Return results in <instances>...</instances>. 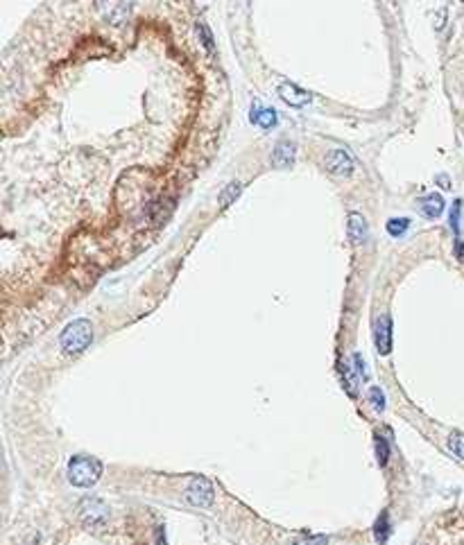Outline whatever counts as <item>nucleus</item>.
Segmentation results:
<instances>
[{
    "instance_id": "obj_1",
    "label": "nucleus",
    "mask_w": 464,
    "mask_h": 545,
    "mask_svg": "<svg viewBox=\"0 0 464 545\" xmlns=\"http://www.w3.org/2000/svg\"><path fill=\"white\" fill-rule=\"evenodd\" d=\"M102 475V462L98 457L89 455H75L68 462V482L73 486L89 489L100 479Z\"/></svg>"
},
{
    "instance_id": "obj_2",
    "label": "nucleus",
    "mask_w": 464,
    "mask_h": 545,
    "mask_svg": "<svg viewBox=\"0 0 464 545\" xmlns=\"http://www.w3.org/2000/svg\"><path fill=\"white\" fill-rule=\"evenodd\" d=\"M93 340V326L89 319H75L73 324L66 326V331L61 333V348L63 353L78 355L89 348Z\"/></svg>"
},
{
    "instance_id": "obj_3",
    "label": "nucleus",
    "mask_w": 464,
    "mask_h": 545,
    "mask_svg": "<svg viewBox=\"0 0 464 545\" xmlns=\"http://www.w3.org/2000/svg\"><path fill=\"white\" fill-rule=\"evenodd\" d=\"M213 498H215L213 484L209 482L207 477L197 475V477L190 479V484H188V489H186V500H188L193 507H211V505H213Z\"/></svg>"
},
{
    "instance_id": "obj_4",
    "label": "nucleus",
    "mask_w": 464,
    "mask_h": 545,
    "mask_svg": "<svg viewBox=\"0 0 464 545\" xmlns=\"http://www.w3.org/2000/svg\"><path fill=\"white\" fill-rule=\"evenodd\" d=\"M374 344H376V351L381 355H387L392 351V319L390 314L383 312L376 317L374 324Z\"/></svg>"
},
{
    "instance_id": "obj_5",
    "label": "nucleus",
    "mask_w": 464,
    "mask_h": 545,
    "mask_svg": "<svg viewBox=\"0 0 464 545\" xmlns=\"http://www.w3.org/2000/svg\"><path fill=\"white\" fill-rule=\"evenodd\" d=\"M106 514H109V509H106V505L102 503V500H98V498L82 500L80 516H82V520L86 522V525H91V527L102 525V522L106 520Z\"/></svg>"
},
{
    "instance_id": "obj_6",
    "label": "nucleus",
    "mask_w": 464,
    "mask_h": 545,
    "mask_svg": "<svg viewBox=\"0 0 464 545\" xmlns=\"http://www.w3.org/2000/svg\"><path fill=\"white\" fill-rule=\"evenodd\" d=\"M324 166H326L331 174H340V177H349L353 172V161L344 149H333L326 161H324Z\"/></svg>"
},
{
    "instance_id": "obj_7",
    "label": "nucleus",
    "mask_w": 464,
    "mask_h": 545,
    "mask_svg": "<svg viewBox=\"0 0 464 545\" xmlns=\"http://www.w3.org/2000/svg\"><path fill=\"white\" fill-rule=\"evenodd\" d=\"M279 97L290 106H306L312 100V95L308 91L299 89L297 84H290V82H283L279 86Z\"/></svg>"
},
{
    "instance_id": "obj_8",
    "label": "nucleus",
    "mask_w": 464,
    "mask_h": 545,
    "mask_svg": "<svg viewBox=\"0 0 464 545\" xmlns=\"http://www.w3.org/2000/svg\"><path fill=\"white\" fill-rule=\"evenodd\" d=\"M419 211H422L426 217H430V220L439 217L441 213H444V200H441V195L430 192V195H426V197H422L419 200Z\"/></svg>"
},
{
    "instance_id": "obj_9",
    "label": "nucleus",
    "mask_w": 464,
    "mask_h": 545,
    "mask_svg": "<svg viewBox=\"0 0 464 545\" xmlns=\"http://www.w3.org/2000/svg\"><path fill=\"white\" fill-rule=\"evenodd\" d=\"M347 220H349V222H347V228H349L351 243H353V245L365 243V240H367V222H365V217H362L360 213H349Z\"/></svg>"
},
{
    "instance_id": "obj_10",
    "label": "nucleus",
    "mask_w": 464,
    "mask_h": 545,
    "mask_svg": "<svg viewBox=\"0 0 464 545\" xmlns=\"http://www.w3.org/2000/svg\"><path fill=\"white\" fill-rule=\"evenodd\" d=\"M250 120L254 125L263 127V129H272L276 125V111L274 109H265V106H254L252 114H250Z\"/></svg>"
},
{
    "instance_id": "obj_11",
    "label": "nucleus",
    "mask_w": 464,
    "mask_h": 545,
    "mask_svg": "<svg viewBox=\"0 0 464 545\" xmlns=\"http://www.w3.org/2000/svg\"><path fill=\"white\" fill-rule=\"evenodd\" d=\"M293 161H295V145L281 140V143L276 145L274 154H272V163H274L276 168H288Z\"/></svg>"
},
{
    "instance_id": "obj_12",
    "label": "nucleus",
    "mask_w": 464,
    "mask_h": 545,
    "mask_svg": "<svg viewBox=\"0 0 464 545\" xmlns=\"http://www.w3.org/2000/svg\"><path fill=\"white\" fill-rule=\"evenodd\" d=\"M100 9H102L104 16L109 18L114 25H121L123 18L129 14V5H125V3H109V7H104V5L100 3Z\"/></svg>"
},
{
    "instance_id": "obj_13",
    "label": "nucleus",
    "mask_w": 464,
    "mask_h": 545,
    "mask_svg": "<svg viewBox=\"0 0 464 545\" xmlns=\"http://www.w3.org/2000/svg\"><path fill=\"white\" fill-rule=\"evenodd\" d=\"M408 226H410L408 217H392V220L387 222V233L394 235V238H398V235H403V233L408 231Z\"/></svg>"
},
{
    "instance_id": "obj_14",
    "label": "nucleus",
    "mask_w": 464,
    "mask_h": 545,
    "mask_svg": "<svg viewBox=\"0 0 464 545\" xmlns=\"http://www.w3.org/2000/svg\"><path fill=\"white\" fill-rule=\"evenodd\" d=\"M387 539H390V516L383 514L379 518V522H376V541H379L381 545H385Z\"/></svg>"
},
{
    "instance_id": "obj_15",
    "label": "nucleus",
    "mask_w": 464,
    "mask_h": 545,
    "mask_svg": "<svg viewBox=\"0 0 464 545\" xmlns=\"http://www.w3.org/2000/svg\"><path fill=\"white\" fill-rule=\"evenodd\" d=\"M240 183H229V186H226L222 192H220V206H222V209H226V206H229L236 197H238V195H240Z\"/></svg>"
},
{
    "instance_id": "obj_16",
    "label": "nucleus",
    "mask_w": 464,
    "mask_h": 545,
    "mask_svg": "<svg viewBox=\"0 0 464 545\" xmlns=\"http://www.w3.org/2000/svg\"><path fill=\"white\" fill-rule=\"evenodd\" d=\"M376 457H379L381 466H385L387 460H390V443H387V439L381 437V434L376 437Z\"/></svg>"
},
{
    "instance_id": "obj_17",
    "label": "nucleus",
    "mask_w": 464,
    "mask_h": 545,
    "mask_svg": "<svg viewBox=\"0 0 464 545\" xmlns=\"http://www.w3.org/2000/svg\"><path fill=\"white\" fill-rule=\"evenodd\" d=\"M448 448L453 451V455L464 460V434L462 432H453L448 437Z\"/></svg>"
},
{
    "instance_id": "obj_18",
    "label": "nucleus",
    "mask_w": 464,
    "mask_h": 545,
    "mask_svg": "<svg viewBox=\"0 0 464 545\" xmlns=\"http://www.w3.org/2000/svg\"><path fill=\"white\" fill-rule=\"evenodd\" d=\"M370 403H372V408H374L376 412H383V410H385V394L381 391V387H372V389H370Z\"/></svg>"
},
{
    "instance_id": "obj_19",
    "label": "nucleus",
    "mask_w": 464,
    "mask_h": 545,
    "mask_svg": "<svg viewBox=\"0 0 464 545\" xmlns=\"http://www.w3.org/2000/svg\"><path fill=\"white\" fill-rule=\"evenodd\" d=\"M342 376H344V387H347V391L351 396H355V378H353V374H351V367L349 365H342Z\"/></svg>"
},
{
    "instance_id": "obj_20",
    "label": "nucleus",
    "mask_w": 464,
    "mask_h": 545,
    "mask_svg": "<svg viewBox=\"0 0 464 545\" xmlns=\"http://www.w3.org/2000/svg\"><path fill=\"white\" fill-rule=\"evenodd\" d=\"M460 211H462V200H456L453 202V211H451V226L453 231H460Z\"/></svg>"
},
{
    "instance_id": "obj_21",
    "label": "nucleus",
    "mask_w": 464,
    "mask_h": 545,
    "mask_svg": "<svg viewBox=\"0 0 464 545\" xmlns=\"http://www.w3.org/2000/svg\"><path fill=\"white\" fill-rule=\"evenodd\" d=\"M197 32L202 35V43H204V48H207V50L211 52V50H213V37H211L209 27L204 25V23H197Z\"/></svg>"
},
{
    "instance_id": "obj_22",
    "label": "nucleus",
    "mask_w": 464,
    "mask_h": 545,
    "mask_svg": "<svg viewBox=\"0 0 464 545\" xmlns=\"http://www.w3.org/2000/svg\"><path fill=\"white\" fill-rule=\"evenodd\" d=\"M353 362H355V374H358L362 380L370 378V372H367V365H365V360H362V355H360V353H355V355H353Z\"/></svg>"
},
{
    "instance_id": "obj_23",
    "label": "nucleus",
    "mask_w": 464,
    "mask_h": 545,
    "mask_svg": "<svg viewBox=\"0 0 464 545\" xmlns=\"http://www.w3.org/2000/svg\"><path fill=\"white\" fill-rule=\"evenodd\" d=\"M295 545H329V537H310L304 541H297Z\"/></svg>"
},
{
    "instance_id": "obj_24",
    "label": "nucleus",
    "mask_w": 464,
    "mask_h": 545,
    "mask_svg": "<svg viewBox=\"0 0 464 545\" xmlns=\"http://www.w3.org/2000/svg\"><path fill=\"white\" fill-rule=\"evenodd\" d=\"M437 181L441 183V188H451V186H448V179H446V177H437Z\"/></svg>"
}]
</instances>
